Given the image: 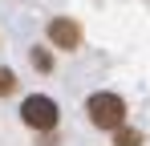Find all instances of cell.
<instances>
[{"mask_svg":"<svg viewBox=\"0 0 150 146\" xmlns=\"http://www.w3.org/2000/svg\"><path fill=\"white\" fill-rule=\"evenodd\" d=\"M114 146H142V134L130 130V126H122V130H114Z\"/></svg>","mask_w":150,"mask_h":146,"instance_id":"cell-5","label":"cell"},{"mask_svg":"<svg viewBox=\"0 0 150 146\" xmlns=\"http://www.w3.org/2000/svg\"><path fill=\"white\" fill-rule=\"evenodd\" d=\"M85 114H89V122L98 126V130H122L126 126V101L118 94H110V89H98V94H89V101H85Z\"/></svg>","mask_w":150,"mask_h":146,"instance_id":"cell-1","label":"cell"},{"mask_svg":"<svg viewBox=\"0 0 150 146\" xmlns=\"http://www.w3.org/2000/svg\"><path fill=\"white\" fill-rule=\"evenodd\" d=\"M12 94H16V73L0 65V97H12Z\"/></svg>","mask_w":150,"mask_h":146,"instance_id":"cell-6","label":"cell"},{"mask_svg":"<svg viewBox=\"0 0 150 146\" xmlns=\"http://www.w3.org/2000/svg\"><path fill=\"white\" fill-rule=\"evenodd\" d=\"M21 122H25L28 130H37V134H49L57 130V122H61V110H57V101L45 94H28L21 101Z\"/></svg>","mask_w":150,"mask_h":146,"instance_id":"cell-2","label":"cell"},{"mask_svg":"<svg viewBox=\"0 0 150 146\" xmlns=\"http://www.w3.org/2000/svg\"><path fill=\"white\" fill-rule=\"evenodd\" d=\"M33 69H37V73H53V53H49L45 45L33 49Z\"/></svg>","mask_w":150,"mask_h":146,"instance_id":"cell-4","label":"cell"},{"mask_svg":"<svg viewBox=\"0 0 150 146\" xmlns=\"http://www.w3.org/2000/svg\"><path fill=\"white\" fill-rule=\"evenodd\" d=\"M49 41H53V49H65V53H73V49H81V24L73 21V16H53L49 21Z\"/></svg>","mask_w":150,"mask_h":146,"instance_id":"cell-3","label":"cell"}]
</instances>
